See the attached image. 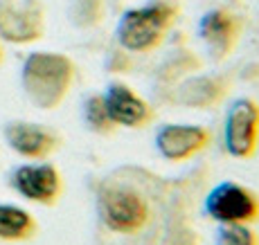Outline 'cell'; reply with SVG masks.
I'll return each mask as SVG.
<instances>
[{"label": "cell", "mask_w": 259, "mask_h": 245, "mask_svg": "<svg viewBox=\"0 0 259 245\" xmlns=\"http://www.w3.org/2000/svg\"><path fill=\"white\" fill-rule=\"evenodd\" d=\"M174 9L167 3H149L144 7L128 9L117 25L119 45L128 52H147L156 47L171 25Z\"/></svg>", "instance_id": "1"}, {"label": "cell", "mask_w": 259, "mask_h": 245, "mask_svg": "<svg viewBox=\"0 0 259 245\" xmlns=\"http://www.w3.org/2000/svg\"><path fill=\"white\" fill-rule=\"evenodd\" d=\"M72 66L57 54H34L25 63V86L36 104L50 108L66 94L70 86Z\"/></svg>", "instance_id": "2"}, {"label": "cell", "mask_w": 259, "mask_h": 245, "mask_svg": "<svg viewBox=\"0 0 259 245\" xmlns=\"http://www.w3.org/2000/svg\"><path fill=\"white\" fill-rule=\"evenodd\" d=\"M99 218L111 232L131 234L149 221V205L136 189L113 184L99 193Z\"/></svg>", "instance_id": "3"}, {"label": "cell", "mask_w": 259, "mask_h": 245, "mask_svg": "<svg viewBox=\"0 0 259 245\" xmlns=\"http://www.w3.org/2000/svg\"><path fill=\"white\" fill-rule=\"evenodd\" d=\"M205 212L221 225L252 223L259 218V198L237 182H221L207 193Z\"/></svg>", "instance_id": "4"}, {"label": "cell", "mask_w": 259, "mask_h": 245, "mask_svg": "<svg viewBox=\"0 0 259 245\" xmlns=\"http://www.w3.org/2000/svg\"><path fill=\"white\" fill-rule=\"evenodd\" d=\"M223 142L230 156L250 158L259 142V106L252 99H237L226 115Z\"/></svg>", "instance_id": "5"}, {"label": "cell", "mask_w": 259, "mask_h": 245, "mask_svg": "<svg viewBox=\"0 0 259 245\" xmlns=\"http://www.w3.org/2000/svg\"><path fill=\"white\" fill-rule=\"evenodd\" d=\"M210 133L194 124H165L156 133V149L165 160L181 162L207 146Z\"/></svg>", "instance_id": "6"}, {"label": "cell", "mask_w": 259, "mask_h": 245, "mask_svg": "<svg viewBox=\"0 0 259 245\" xmlns=\"http://www.w3.org/2000/svg\"><path fill=\"white\" fill-rule=\"evenodd\" d=\"M102 102L113 126L136 128V126H144L151 119V108L147 106V102L142 97H138L124 83H113L102 97Z\"/></svg>", "instance_id": "7"}, {"label": "cell", "mask_w": 259, "mask_h": 245, "mask_svg": "<svg viewBox=\"0 0 259 245\" xmlns=\"http://www.w3.org/2000/svg\"><path fill=\"white\" fill-rule=\"evenodd\" d=\"M12 182L21 196L36 203H52L59 196V189H61V180H59L57 169L46 162L18 167L14 171Z\"/></svg>", "instance_id": "8"}, {"label": "cell", "mask_w": 259, "mask_h": 245, "mask_svg": "<svg viewBox=\"0 0 259 245\" xmlns=\"http://www.w3.org/2000/svg\"><path fill=\"white\" fill-rule=\"evenodd\" d=\"M5 135H7L9 144L21 156H27V158H43L54 146L52 135L46 128L34 126V124H12V126H7Z\"/></svg>", "instance_id": "9"}, {"label": "cell", "mask_w": 259, "mask_h": 245, "mask_svg": "<svg viewBox=\"0 0 259 245\" xmlns=\"http://www.w3.org/2000/svg\"><path fill=\"white\" fill-rule=\"evenodd\" d=\"M198 32L205 38V43L210 45L212 50H217L219 54L228 52L230 50L232 41L237 36V25L232 21L230 14L226 12H210L201 18V25H198Z\"/></svg>", "instance_id": "10"}, {"label": "cell", "mask_w": 259, "mask_h": 245, "mask_svg": "<svg viewBox=\"0 0 259 245\" xmlns=\"http://www.w3.org/2000/svg\"><path fill=\"white\" fill-rule=\"evenodd\" d=\"M34 229V221L25 209L14 205H0V238L16 241L29 236Z\"/></svg>", "instance_id": "11"}, {"label": "cell", "mask_w": 259, "mask_h": 245, "mask_svg": "<svg viewBox=\"0 0 259 245\" xmlns=\"http://www.w3.org/2000/svg\"><path fill=\"white\" fill-rule=\"evenodd\" d=\"M217 245H259V236L246 223H228L219 229Z\"/></svg>", "instance_id": "12"}, {"label": "cell", "mask_w": 259, "mask_h": 245, "mask_svg": "<svg viewBox=\"0 0 259 245\" xmlns=\"http://www.w3.org/2000/svg\"><path fill=\"white\" fill-rule=\"evenodd\" d=\"M86 119L88 124H91L93 128H97V131H106V128H111V119H108L106 111H104V102L102 97H91L86 104Z\"/></svg>", "instance_id": "13"}]
</instances>
